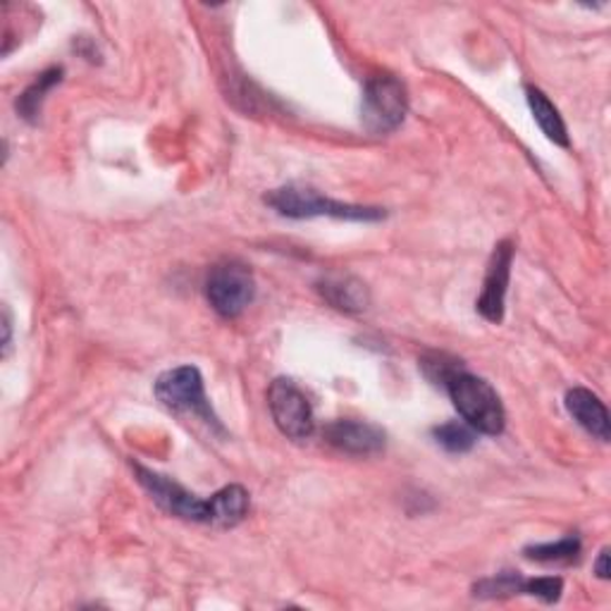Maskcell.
<instances>
[{"label": "cell", "instance_id": "obj_14", "mask_svg": "<svg viewBox=\"0 0 611 611\" xmlns=\"http://www.w3.org/2000/svg\"><path fill=\"white\" fill-rule=\"evenodd\" d=\"M60 79H62V68H48L22 91V96L18 99V112L27 122H34L39 118L46 93L56 84H60Z\"/></svg>", "mask_w": 611, "mask_h": 611}, {"label": "cell", "instance_id": "obj_12", "mask_svg": "<svg viewBox=\"0 0 611 611\" xmlns=\"http://www.w3.org/2000/svg\"><path fill=\"white\" fill-rule=\"evenodd\" d=\"M208 507H211V521L208 523L218 528H234L247 519L249 492L239 485H228L208 500Z\"/></svg>", "mask_w": 611, "mask_h": 611}, {"label": "cell", "instance_id": "obj_18", "mask_svg": "<svg viewBox=\"0 0 611 611\" xmlns=\"http://www.w3.org/2000/svg\"><path fill=\"white\" fill-rule=\"evenodd\" d=\"M561 590H564V581L554 575L530 578V581L523 583V594H533L542 602H557L561 598Z\"/></svg>", "mask_w": 611, "mask_h": 611}, {"label": "cell", "instance_id": "obj_15", "mask_svg": "<svg viewBox=\"0 0 611 611\" xmlns=\"http://www.w3.org/2000/svg\"><path fill=\"white\" fill-rule=\"evenodd\" d=\"M525 557L540 561V564H571V561L581 557V540L564 538L557 542L525 547Z\"/></svg>", "mask_w": 611, "mask_h": 611}, {"label": "cell", "instance_id": "obj_19", "mask_svg": "<svg viewBox=\"0 0 611 611\" xmlns=\"http://www.w3.org/2000/svg\"><path fill=\"white\" fill-rule=\"evenodd\" d=\"M594 573H598L602 581H607V578H609V550L600 552L598 564H594Z\"/></svg>", "mask_w": 611, "mask_h": 611}, {"label": "cell", "instance_id": "obj_5", "mask_svg": "<svg viewBox=\"0 0 611 611\" xmlns=\"http://www.w3.org/2000/svg\"><path fill=\"white\" fill-rule=\"evenodd\" d=\"M256 282L249 266L241 261H222L206 280V297L211 301L213 311L222 318H237L247 311L253 301Z\"/></svg>", "mask_w": 611, "mask_h": 611}, {"label": "cell", "instance_id": "obj_2", "mask_svg": "<svg viewBox=\"0 0 611 611\" xmlns=\"http://www.w3.org/2000/svg\"><path fill=\"white\" fill-rule=\"evenodd\" d=\"M444 388L452 397L457 411L463 415V421L473 430L482 432V435H500L504 430V407L490 388V382L459 371L447 380Z\"/></svg>", "mask_w": 611, "mask_h": 611}, {"label": "cell", "instance_id": "obj_6", "mask_svg": "<svg viewBox=\"0 0 611 611\" xmlns=\"http://www.w3.org/2000/svg\"><path fill=\"white\" fill-rule=\"evenodd\" d=\"M268 409L278 430L289 440H309L315 430L311 401L297 388V382L278 378L268 390Z\"/></svg>", "mask_w": 611, "mask_h": 611}, {"label": "cell", "instance_id": "obj_13", "mask_svg": "<svg viewBox=\"0 0 611 611\" xmlns=\"http://www.w3.org/2000/svg\"><path fill=\"white\" fill-rule=\"evenodd\" d=\"M525 99H528L530 112H533V118L540 124L544 137L559 143V147H569L567 124H564V120H561L559 110L552 106V101L547 99V96L535 87H525Z\"/></svg>", "mask_w": 611, "mask_h": 611}, {"label": "cell", "instance_id": "obj_11", "mask_svg": "<svg viewBox=\"0 0 611 611\" xmlns=\"http://www.w3.org/2000/svg\"><path fill=\"white\" fill-rule=\"evenodd\" d=\"M318 292L337 311L344 313H361L371 303V294H368V287L349 276H330L318 282Z\"/></svg>", "mask_w": 611, "mask_h": 611}, {"label": "cell", "instance_id": "obj_8", "mask_svg": "<svg viewBox=\"0 0 611 611\" xmlns=\"http://www.w3.org/2000/svg\"><path fill=\"white\" fill-rule=\"evenodd\" d=\"M511 261H513V249L509 241L497 244L492 251V259L488 263V276H485V284H482V294L478 299V311L482 318L490 320V323H502L504 320V299H507V287L511 278Z\"/></svg>", "mask_w": 611, "mask_h": 611}, {"label": "cell", "instance_id": "obj_3", "mask_svg": "<svg viewBox=\"0 0 611 611\" xmlns=\"http://www.w3.org/2000/svg\"><path fill=\"white\" fill-rule=\"evenodd\" d=\"M156 397L166 409L174 413L194 415L208 428H216L218 432H222L218 415L211 409V401L206 397L199 368L194 365L170 368V371H166L156 380Z\"/></svg>", "mask_w": 611, "mask_h": 611}, {"label": "cell", "instance_id": "obj_7", "mask_svg": "<svg viewBox=\"0 0 611 611\" xmlns=\"http://www.w3.org/2000/svg\"><path fill=\"white\" fill-rule=\"evenodd\" d=\"M134 471L141 488L153 497V502L163 511L184 521H199V523L211 521V507H208V500H199L197 494L184 490L180 482L143 469V465H134Z\"/></svg>", "mask_w": 611, "mask_h": 611}, {"label": "cell", "instance_id": "obj_17", "mask_svg": "<svg viewBox=\"0 0 611 611\" xmlns=\"http://www.w3.org/2000/svg\"><path fill=\"white\" fill-rule=\"evenodd\" d=\"M523 583L525 578H521L519 573H500L494 578H485V581H480L475 585V598H511V594H523Z\"/></svg>", "mask_w": 611, "mask_h": 611}, {"label": "cell", "instance_id": "obj_10", "mask_svg": "<svg viewBox=\"0 0 611 611\" xmlns=\"http://www.w3.org/2000/svg\"><path fill=\"white\" fill-rule=\"evenodd\" d=\"M567 409L573 415V421L588 430L592 438L609 442V411L598 394H592L585 388H575L567 394Z\"/></svg>", "mask_w": 611, "mask_h": 611}, {"label": "cell", "instance_id": "obj_16", "mask_svg": "<svg viewBox=\"0 0 611 611\" xmlns=\"http://www.w3.org/2000/svg\"><path fill=\"white\" fill-rule=\"evenodd\" d=\"M432 435H435L438 444H442L447 452H452V454L471 452L475 444V430L471 425H463V423H444V425L432 430Z\"/></svg>", "mask_w": 611, "mask_h": 611}, {"label": "cell", "instance_id": "obj_4", "mask_svg": "<svg viewBox=\"0 0 611 611\" xmlns=\"http://www.w3.org/2000/svg\"><path fill=\"white\" fill-rule=\"evenodd\" d=\"M409 110L407 89L399 79L390 74H380L365 82L361 120L368 132L390 134L404 122Z\"/></svg>", "mask_w": 611, "mask_h": 611}, {"label": "cell", "instance_id": "obj_9", "mask_svg": "<svg viewBox=\"0 0 611 611\" xmlns=\"http://www.w3.org/2000/svg\"><path fill=\"white\" fill-rule=\"evenodd\" d=\"M325 440L337 452L373 457L384 449V430L365 421H332L325 425Z\"/></svg>", "mask_w": 611, "mask_h": 611}, {"label": "cell", "instance_id": "obj_1", "mask_svg": "<svg viewBox=\"0 0 611 611\" xmlns=\"http://www.w3.org/2000/svg\"><path fill=\"white\" fill-rule=\"evenodd\" d=\"M266 203L284 218H318V216H328V218H340V220H380L384 218L382 208H368V206H351V203H340L325 199L318 189L306 187V184H287L280 189H272L266 197Z\"/></svg>", "mask_w": 611, "mask_h": 611}]
</instances>
